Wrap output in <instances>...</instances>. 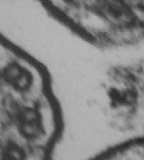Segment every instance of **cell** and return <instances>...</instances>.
I'll return each instance as SVG.
<instances>
[{
  "label": "cell",
  "mask_w": 144,
  "mask_h": 160,
  "mask_svg": "<svg viewBox=\"0 0 144 160\" xmlns=\"http://www.w3.org/2000/svg\"><path fill=\"white\" fill-rule=\"evenodd\" d=\"M0 160H27V154L20 144L10 141L0 150Z\"/></svg>",
  "instance_id": "3"
},
{
  "label": "cell",
  "mask_w": 144,
  "mask_h": 160,
  "mask_svg": "<svg viewBox=\"0 0 144 160\" xmlns=\"http://www.w3.org/2000/svg\"><path fill=\"white\" fill-rule=\"evenodd\" d=\"M3 76L9 84L15 89L20 91L28 90L33 82L31 72L17 63L10 64L6 67Z\"/></svg>",
  "instance_id": "2"
},
{
  "label": "cell",
  "mask_w": 144,
  "mask_h": 160,
  "mask_svg": "<svg viewBox=\"0 0 144 160\" xmlns=\"http://www.w3.org/2000/svg\"><path fill=\"white\" fill-rule=\"evenodd\" d=\"M15 122L19 133L27 140H37L44 134L42 117L34 108L26 106L18 108L15 110Z\"/></svg>",
  "instance_id": "1"
}]
</instances>
